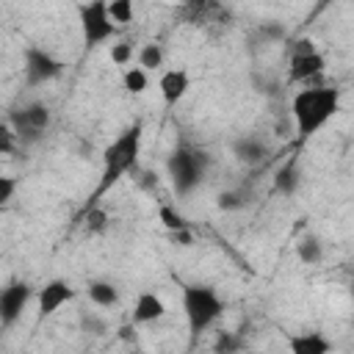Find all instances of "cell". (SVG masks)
<instances>
[{"label": "cell", "mask_w": 354, "mask_h": 354, "mask_svg": "<svg viewBox=\"0 0 354 354\" xmlns=\"http://www.w3.org/2000/svg\"><path fill=\"white\" fill-rule=\"evenodd\" d=\"M340 111V88L335 86H307L290 100V116L296 124V138H313L335 113Z\"/></svg>", "instance_id": "cell-1"}, {"label": "cell", "mask_w": 354, "mask_h": 354, "mask_svg": "<svg viewBox=\"0 0 354 354\" xmlns=\"http://www.w3.org/2000/svg\"><path fill=\"white\" fill-rule=\"evenodd\" d=\"M141 141H144V127L141 122H133L130 127H124L105 149H102V174L97 183V191L91 196V205L100 202V196L113 188L130 169H136L138 155H141Z\"/></svg>", "instance_id": "cell-2"}, {"label": "cell", "mask_w": 354, "mask_h": 354, "mask_svg": "<svg viewBox=\"0 0 354 354\" xmlns=\"http://www.w3.org/2000/svg\"><path fill=\"white\" fill-rule=\"evenodd\" d=\"M224 310H227V301L218 296L216 288L199 285V282L183 285V315H185L191 337H196V335L207 332L213 324H218Z\"/></svg>", "instance_id": "cell-3"}, {"label": "cell", "mask_w": 354, "mask_h": 354, "mask_svg": "<svg viewBox=\"0 0 354 354\" xmlns=\"http://www.w3.org/2000/svg\"><path fill=\"white\" fill-rule=\"evenodd\" d=\"M213 158L205 152V149H196V147H188V144H180L169 158H166V174H169V183L174 188L177 196H188L194 194L207 169H210Z\"/></svg>", "instance_id": "cell-4"}, {"label": "cell", "mask_w": 354, "mask_h": 354, "mask_svg": "<svg viewBox=\"0 0 354 354\" xmlns=\"http://www.w3.org/2000/svg\"><path fill=\"white\" fill-rule=\"evenodd\" d=\"M77 25L83 36V47L94 50L116 36V22L111 19L108 0H83L77 3Z\"/></svg>", "instance_id": "cell-5"}, {"label": "cell", "mask_w": 354, "mask_h": 354, "mask_svg": "<svg viewBox=\"0 0 354 354\" xmlns=\"http://www.w3.org/2000/svg\"><path fill=\"white\" fill-rule=\"evenodd\" d=\"M6 122L14 127L19 144L30 147V144H39L44 138V133L50 127V108H47V102L33 100V102H25V105L14 108Z\"/></svg>", "instance_id": "cell-6"}, {"label": "cell", "mask_w": 354, "mask_h": 354, "mask_svg": "<svg viewBox=\"0 0 354 354\" xmlns=\"http://www.w3.org/2000/svg\"><path fill=\"white\" fill-rule=\"evenodd\" d=\"M22 72H25V86L36 88V86H44V83L55 80L64 72V64L53 53H47L44 47L30 44L22 53Z\"/></svg>", "instance_id": "cell-7"}, {"label": "cell", "mask_w": 354, "mask_h": 354, "mask_svg": "<svg viewBox=\"0 0 354 354\" xmlns=\"http://www.w3.org/2000/svg\"><path fill=\"white\" fill-rule=\"evenodd\" d=\"M30 299H33V288L28 282H22V279L8 282L3 288V293H0V326L11 329L22 318V313H25Z\"/></svg>", "instance_id": "cell-8"}, {"label": "cell", "mask_w": 354, "mask_h": 354, "mask_svg": "<svg viewBox=\"0 0 354 354\" xmlns=\"http://www.w3.org/2000/svg\"><path fill=\"white\" fill-rule=\"evenodd\" d=\"M326 69V58L318 50H304V53H290L288 58V80L290 83H304L313 86Z\"/></svg>", "instance_id": "cell-9"}, {"label": "cell", "mask_w": 354, "mask_h": 354, "mask_svg": "<svg viewBox=\"0 0 354 354\" xmlns=\"http://www.w3.org/2000/svg\"><path fill=\"white\" fill-rule=\"evenodd\" d=\"M75 299V288L66 282V279H61V277H55V279H47L41 288H39V293H36V301H39V318H50V315H55L64 304H69Z\"/></svg>", "instance_id": "cell-10"}, {"label": "cell", "mask_w": 354, "mask_h": 354, "mask_svg": "<svg viewBox=\"0 0 354 354\" xmlns=\"http://www.w3.org/2000/svg\"><path fill=\"white\" fill-rule=\"evenodd\" d=\"M158 91L166 108H174L191 91V75L185 69H166L158 80Z\"/></svg>", "instance_id": "cell-11"}, {"label": "cell", "mask_w": 354, "mask_h": 354, "mask_svg": "<svg viewBox=\"0 0 354 354\" xmlns=\"http://www.w3.org/2000/svg\"><path fill=\"white\" fill-rule=\"evenodd\" d=\"M166 315V301L155 293V290H141L136 296V304H133V315L130 321L133 324H155Z\"/></svg>", "instance_id": "cell-12"}, {"label": "cell", "mask_w": 354, "mask_h": 354, "mask_svg": "<svg viewBox=\"0 0 354 354\" xmlns=\"http://www.w3.org/2000/svg\"><path fill=\"white\" fill-rule=\"evenodd\" d=\"M288 348L293 354H329L335 343L324 332H296L288 337Z\"/></svg>", "instance_id": "cell-13"}, {"label": "cell", "mask_w": 354, "mask_h": 354, "mask_svg": "<svg viewBox=\"0 0 354 354\" xmlns=\"http://www.w3.org/2000/svg\"><path fill=\"white\" fill-rule=\"evenodd\" d=\"M232 155L241 163H260L268 155V147L257 136H241V138L232 141Z\"/></svg>", "instance_id": "cell-14"}, {"label": "cell", "mask_w": 354, "mask_h": 354, "mask_svg": "<svg viewBox=\"0 0 354 354\" xmlns=\"http://www.w3.org/2000/svg\"><path fill=\"white\" fill-rule=\"evenodd\" d=\"M301 185V171L296 166V160H288L282 163L277 171H274V191L282 194V196H293Z\"/></svg>", "instance_id": "cell-15"}, {"label": "cell", "mask_w": 354, "mask_h": 354, "mask_svg": "<svg viewBox=\"0 0 354 354\" xmlns=\"http://www.w3.org/2000/svg\"><path fill=\"white\" fill-rule=\"evenodd\" d=\"M86 296L97 307H116L119 304V288L111 279H91L86 285Z\"/></svg>", "instance_id": "cell-16"}, {"label": "cell", "mask_w": 354, "mask_h": 354, "mask_svg": "<svg viewBox=\"0 0 354 354\" xmlns=\"http://www.w3.org/2000/svg\"><path fill=\"white\" fill-rule=\"evenodd\" d=\"M296 257L304 263V266H318L324 260V243L315 238V235H304L299 243H296Z\"/></svg>", "instance_id": "cell-17"}, {"label": "cell", "mask_w": 354, "mask_h": 354, "mask_svg": "<svg viewBox=\"0 0 354 354\" xmlns=\"http://www.w3.org/2000/svg\"><path fill=\"white\" fill-rule=\"evenodd\" d=\"M122 86H124V91L133 94V97L144 94V91L149 88V75H147V69H144V66H127L124 75H122Z\"/></svg>", "instance_id": "cell-18"}, {"label": "cell", "mask_w": 354, "mask_h": 354, "mask_svg": "<svg viewBox=\"0 0 354 354\" xmlns=\"http://www.w3.org/2000/svg\"><path fill=\"white\" fill-rule=\"evenodd\" d=\"M158 221H160L163 230H169V232H177V230H188V227H191L188 218H185L174 205H169V202H160V205H158Z\"/></svg>", "instance_id": "cell-19"}, {"label": "cell", "mask_w": 354, "mask_h": 354, "mask_svg": "<svg viewBox=\"0 0 354 354\" xmlns=\"http://www.w3.org/2000/svg\"><path fill=\"white\" fill-rule=\"evenodd\" d=\"M138 66H144L147 72L160 69V66H163V47H160L158 41H147V44L138 50Z\"/></svg>", "instance_id": "cell-20"}, {"label": "cell", "mask_w": 354, "mask_h": 354, "mask_svg": "<svg viewBox=\"0 0 354 354\" xmlns=\"http://www.w3.org/2000/svg\"><path fill=\"white\" fill-rule=\"evenodd\" d=\"M108 224H111V216H108L102 207L91 205V207H88V216H86V232H88V235H102V232L108 230Z\"/></svg>", "instance_id": "cell-21"}, {"label": "cell", "mask_w": 354, "mask_h": 354, "mask_svg": "<svg viewBox=\"0 0 354 354\" xmlns=\"http://www.w3.org/2000/svg\"><path fill=\"white\" fill-rule=\"evenodd\" d=\"M216 205H218V210H227V213H232V210H241V207L246 205V194H243L241 188H230V191H221V194L216 196Z\"/></svg>", "instance_id": "cell-22"}, {"label": "cell", "mask_w": 354, "mask_h": 354, "mask_svg": "<svg viewBox=\"0 0 354 354\" xmlns=\"http://www.w3.org/2000/svg\"><path fill=\"white\" fill-rule=\"evenodd\" d=\"M108 11H111V19L119 22V25H127L136 17L133 0H108Z\"/></svg>", "instance_id": "cell-23"}, {"label": "cell", "mask_w": 354, "mask_h": 354, "mask_svg": "<svg viewBox=\"0 0 354 354\" xmlns=\"http://www.w3.org/2000/svg\"><path fill=\"white\" fill-rule=\"evenodd\" d=\"M111 61H113L116 66H127V64L133 61V44H130V41H116V44H111Z\"/></svg>", "instance_id": "cell-24"}, {"label": "cell", "mask_w": 354, "mask_h": 354, "mask_svg": "<svg viewBox=\"0 0 354 354\" xmlns=\"http://www.w3.org/2000/svg\"><path fill=\"white\" fill-rule=\"evenodd\" d=\"M17 144H19V138H17L14 127H11L8 122H6V124L0 127V152H3V155H11ZM19 147H22V144H19Z\"/></svg>", "instance_id": "cell-25"}, {"label": "cell", "mask_w": 354, "mask_h": 354, "mask_svg": "<svg viewBox=\"0 0 354 354\" xmlns=\"http://www.w3.org/2000/svg\"><path fill=\"white\" fill-rule=\"evenodd\" d=\"M260 36L266 41H282L285 39V25L282 22H263L260 25Z\"/></svg>", "instance_id": "cell-26"}, {"label": "cell", "mask_w": 354, "mask_h": 354, "mask_svg": "<svg viewBox=\"0 0 354 354\" xmlns=\"http://www.w3.org/2000/svg\"><path fill=\"white\" fill-rule=\"evenodd\" d=\"M17 185H19L17 177H0V205H8V202H11Z\"/></svg>", "instance_id": "cell-27"}, {"label": "cell", "mask_w": 354, "mask_h": 354, "mask_svg": "<svg viewBox=\"0 0 354 354\" xmlns=\"http://www.w3.org/2000/svg\"><path fill=\"white\" fill-rule=\"evenodd\" d=\"M241 346V340H235L230 332H218V337H216V351H235Z\"/></svg>", "instance_id": "cell-28"}, {"label": "cell", "mask_w": 354, "mask_h": 354, "mask_svg": "<svg viewBox=\"0 0 354 354\" xmlns=\"http://www.w3.org/2000/svg\"><path fill=\"white\" fill-rule=\"evenodd\" d=\"M174 235V241L180 243V246H191L194 243V235H191V227L188 230H177V232H171Z\"/></svg>", "instance_id": "cell-29"}, {"label": "cell", "mask_w": 354, "mask_h": 354, "mask_svg": "<svg viewBox=\"0 0 354 354\" xmlns=\"http://www.w3.org/2000/svg\"><path fill=\"white\" fill-rule=\"evenodd\" d=\"M326 3H332V0H321V6H326Z\"/></svg>", "instance_id": "cell-30"}]
</instances>
